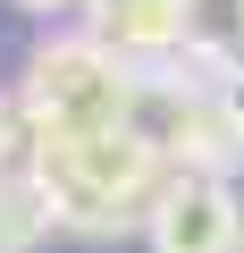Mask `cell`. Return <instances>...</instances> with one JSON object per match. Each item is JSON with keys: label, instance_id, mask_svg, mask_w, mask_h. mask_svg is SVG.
<instances>
[{"label": "cell", "instance_id": "1", "mask_svg": "<svg viewBox=\"0 0 244 253\" xmlns=\"http://www.w3.org/2000/svg\"><path fill=\"white\" fill-rule=\"evenodd\" d=\"M34 177H42L68 236H118V228L152 219V203L169 186V161L135 126H93V135H42Z\"/></svg>", "mask_w": 244, "mask_h": 253}, {"label": "cell", "instance_id": "2", "mask_svg": "<svg viewBox=\"0 0 244 253\" xmlns=\"http://www.w3.org/2000/svg\"><path fill=\"white\" fill-rule=\"evenodd\" d=\"M17 93H26L42 135H93V126H127L135 68L93 34H51V42H34Z\"/></svg>", "mask_w": 244, "mask_h": 253}, {"label": "cell", "instance_id": "3", "mask_svg": "<svg viewBox=\"0 0 244 253\" xmlns=\"http://www.w3.org/2000/svg\"><path fill=\"white\" fill-rule=\"evenodd\" d=\"M143 236H152V253H244V211L219 169H169Z\"/></svg>", "mask_w": 244, "mask_h": 253}, {"label": "cell", "instance_id": "4", "mask_svg": "<svg viewBox=\"0 0 244 253\" xmlns=\"http://www.w3.org/2000/svg\"><path fill=\"white\" fill-rule=\"evenodd\" d=\"M194 17L202 0H84V34L109 42L127 68H160L194 51Z\"/></svg>", "mask_w": 244, "mask_h": 253}, {"label": "cell", "instance_id": "5", "mask_svg": "<svg viewBox=\"0 0 244 253\" xmlns=\"http://www.w3.org/2000/svg\"><path fill=\"white\" fill-rule=\"evenodd\" d=\"M51 228H59V211H51L42 177L34 169H9V177H0V253H34Z\"/></svg>", "mask_w": 244, "mask_h": 253}, {"label": "cell", "instance_id": "6", "mask_svg": "<svg viewBox=\"0 0 244 253\" xmlns=\"http://www.w3.org/2000/svg\"><path fill=\"white\" fill-rule=\"evenodd\" d=\"M34 144H42V126H34L26 93H0V177H9V169H34Z\"/></svg>", "mask_w": 244, "mask_h": 253}, {"label": "cell", "instance_id": "7", "mask_svg": "<svg viewBox=\"0 0 244 253\" xmlns=\"http://www.w3.org/2000/svg\"><path fill=\"white\" fill-rule=\"evenodd\" d=\"M202 68H210V101H219V118L244 135V51H210V42H202Z\"/></svg>", "mask_w": 244, "mask_h": 253}, {"label": "cell", "instance_id": "8", "mask_svg": "<svg viewBox=\"0 0 244 253\" xmlns=\"http://www.w3.org/2000/svg\"><path fill=\"white\" fill-rule=\"evenodd\" d=\"M17 9H34V17H59V9H84V0H17Z\"/></svg>", "mask_w": 244, "mask_h": 253}, {"label": "cell", "instance_id": "9", "mask_svg": "<svg viewBox=\"0 0 244 253\" xmlns=\"http://www.w3.org/2000/svg\"><path fill=\"white\" fill-rule=\"evenodd\" d=\"M236 26H244V0H236Z\"/></svg>", "mask_w": 244, "mask_h": 253}]
</instances>
